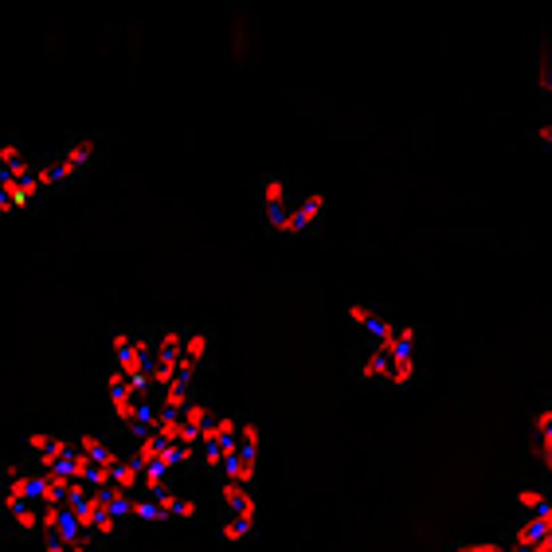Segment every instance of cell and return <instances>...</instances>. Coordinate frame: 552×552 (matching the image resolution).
I'll return each instance as SVG.
<instances>
[{"label": "cell", "mask_w": 552, "mask_h": 552, "mask_svg": "<svg viewBox=\"0 0 552 552\" xmlns=\"http://www.w3.org/2000/svg\"><path fill=\"white\" fill-rule=\"evenodd\" d=\"M28 447H32V455L40 462V470H47L63 451H71V439H59V435H32Z\"/></svg>", "instance_id": "7c38bea8"}, {"label": "cell", "mask_w": 552, "mask_h": 552, "mask_svg": "<svg viewBox=\"0 0 552 552\" xmlns=\"http://www.w3.org/2000/svg\"><path fill=\"white\" fill-rule=\"evenodd\" d=\"M451 552H513L509 541H498V537H474V541H459Z\"/></svg>", "instance_id": "2e32d148"}, {"label": "cell", "mask_w": 552, "mask_h": 552, "mask_svg": "<svg viewBox=\"0 0 552 552\" xmlns=\"http://www.w3.org/2000/svg\"><path fill=\"white\" fill-rule=\"evenodd\" d=\"M79 455H83L87 466H98V470H110V466L118 462V455H114L102 439H79Z\"/></svg>", "instance_id": "5bb4252c"}, {"label": "cell", "mask_w": 552, "mask_h": 552, "mask_svg": "<svg viewBox=\"0 0 552 552\" xmlns=\"http://www.w3.org/2000/svg\"><path fill=\"white\" fill-rule=\"evenodd\" d=\"M220 502H224V541H247L255 533V494L247 486L235 482H220Z\"/></svg>", "instance_id": "7a4b0ae2"}, {"label": "cell", "mask_w": 552, "mask_h": 552, "mask_svg": "<svg viewBox=\"0 0 552 552\" xmlns=\"http://www.w3.org/2000/svg\"><path fill=\"white\" fill-rule=\"evenodd\" d=\"M537 87H541L545 94H552V51L545 55V63L537 67Z\"/></svg>", "instance_id": "e0dca14e"}, {"label": "cell", "mask_w": 552, "mask_h": 552, "mask_svg": "<svg viewBox=\"0 0 552 552\" xmlns=\"http://www.w3.org/2000/svg\"><path fill=\"white\" fill-rule=\"evenodd\" d=\"M322 216H325V196L322 192H306V196L294 200L290 220H286V231H282V235H306V231H314L322 224Z\"/></svg>", "instance_id": "52a82bcc"}, {"label": "cell", "mask_w": 552, "mask_h": 552, "mask_svg": "<svg viewBox=\"0 0 552 552\" xmlns=\"http://www.w3.org/2000/svg\"><path fill=\"white\" fill-rule=\"evenodd\" d=\"M91 157H94V141H75L67 153H59V157H51L44 165H36L40 188H59V184H67L71 177H79L91 165Z\"/></svg>", "instance_id": "5b68a950"}, {"label": "cell", "mask_w": 552, "mask_h": 552, "mask_svg": "<svg viewBox=\"0 0 552 552\" xmlns=\"http://www.w3.org/2000/svg\"><path fill=\"white\" fill-rule=\"evenodd\" d=\"M44 552H71L63 541H55V537H44Z\"/></svg>", "instance_id": "d6986e66"}, {"label": "cell", "mask_w": 552, "mask_h": 552, "mask_svg": "<svg viewBox=\"0 0 552 552\" xmlns=\"http://www.w3.org/2000/svg\"><path fill=\"white\" fill-rule=\"evenodd\" d=\"M235 439H239V419L231 415H212V423L204 427L200 435V455H204V466L208 470H224V462L235 455Z\"/></svg>", "instance_id": "277c9868"}, {"label": "cell", "mask_w": 552, "mask_h": 552, "mask_svg": "<svg viewBox=\"0 0 552 552\" xmlns=\"http://www.w3.org/2000/svg\"><path fill=\"white\" fill-rule=\"evenodd\" d=\"M349 322L357 325V329H365L368 345H388V337L396 333V322H392L388 314L365 306V302H353V306H349Z\"/></svg>", "instance_id": "ba28073f"}, {"label": "cell", "mask_w": 552, "mask_h": 552, "mask_svg": "<svg viewBox=\"0 0 552 552\" xmlns=\"http://www.w3.org/2000/svg\"><path fill=\"white\" fill-rule=\"evenodd\" d=\"M533 431H537V447H541V459H552V404H545L541 412L533 415Z\"/></svg>", "instance_id": "9a60e30c"}, {"label": "cell", "mask_w": 552, "mask_h": 552, "mask_svg": "<svg viewBox=\"0 0 552 552\" xmlns=\"http://www.w3.org/2000/svg\"><path fill=\"white\" fill-rule=\"evenodd\" d=\"M533 141H537L541 149H552V126H537V130H533Z\"/></svg>", "instance_id": "ac0fdd59"}, {"label": "cell", "mask_w": 552, "mask_h": 552, "mask_svg": "<svg viewBox=\"0 0 552 552\" xmlns=\"http://www.w3.org/2000/svg\"><path fill=\"white\" fill-rule=\"evenodd\" d=\"M255 462H259V423L255 419H239V439H235V455L224 462L220 482L235 486H255Z\"/></svg>", "instance_id": "3957f363"}, {"label": "cell", "mask_w": 552, "mask_h": 552, "mask_svg": "<svg viewBox=\"0 0 552 552\" xmlns=\"http://www.w3.org/2000/svg\"><path fill=\"white\" fill-rule=\"evenodd\" d=\"M290 208H294V196H290L286 181H282L278 173H267V177H263V212H267V224H271V231H278V235L286 231Z\"/></svg>", "instance_id": "8992f818"}, {"label": "cell", "mask_w": 552, "mask_h": 552, "mask_svg": "<svg viewBox=\"0 0 552 552\" xmlns=\"http://www.w3.org/2000/svg\"><path fill=\"white\" fill-rule=\"evenodd\" d=\"M4 509H8V517H12V525H16V533H24V537H40L44 533V506H28V502H20V498H4Z\"/></svg>", "instance_id": "30bf717a"}, {"label": "cell", "mask_w": 552, "mask_h": 552, "mask_svg": "<svg viewBox=\"0 0 552 552\" xmlns=\"http://www.w3.org/2000/svg\"><path fill=\"white\" fill-rule=\"evenodd\" d=\"M513 552H552V521H521L509 537Z\"/></svg>", "instance_id": "9c48e42d"}, {"label": "cell", "mask_w": 552, "mask_h": 552, "mask_svg": "<svg viewBox=\"0 0 552 552\" xmlns=\"http://www.w3.org/2000/svg\"><path fill=\"white\" fill-rule=\"evenodd\" d=\"M415 337H419V329H415L412 322H404V325H396V333L388 337V345H380L384 357H388V376H384V384L396 388V392H404V388H412L415 384Z\"/></svg>", "instance_id": "6da1fadb"}, {"label": "cell", "mask_w": 552, "mask_h": 552, "mask_svg": "<svg viewBox=\"0 0 552 552\" xmlns=\"http://www.w3.org/2000/svg\"><path fill=\"white\" fill-rule=\"evenodd\" d=\"M517 509H521V521H552V498L533 486L517 490Z\"/></svg>", "instance_id": "8fae6325"}, {"label": "cell", "mask_w": 552, "mask_h": 552, "mask_svg": "<svg viewBox=\"0 0 552 552\" xmlns=\"http://www.w3.org/2000/svg\"><path fill=\"white\" fill-rule=\"evenodd\" d=\"M208 349H212L208 333H200V329H184V365L200 368L204 361H208Z\"/></svg>", "instance_id": "4fadbf2b"}]
</instances>
